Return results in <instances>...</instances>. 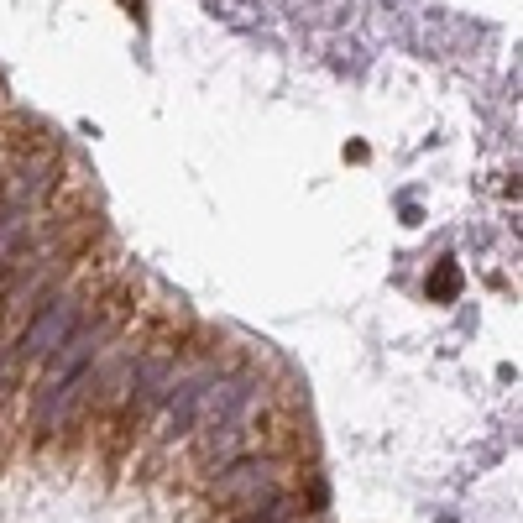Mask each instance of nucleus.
Wrapping results in <instances>:
<instances>
[{"instance_id": "nucleus-1", "label": "nucleus", "mask_w": 523, "mask_h": 523, "mask_svg": "<svg viewBox=\"0 0 523 523\" xmlns=\"http://www.w3.org/2000/svg\"><path fill=\"white\" fill-rule=\"evenodd\" d=\"M84 320V288H63V293H48V299L37 304L27 335H21V351L16 361H42L53 356L68 335H74V325Z\"/></svg>"}, {"instance_id": "nucleus-5", "label": "nucleus", "mask_w": 523, "mask_h": 523, "mask_svg": "<svg viewBox=\"0 0 523 523\" xmlns=\"http://www.w3.org/2000/svg\"><path fill=\"white\" fill-rule=\"evenodd\" d=\"M456 293H461V267L445 257L435 272H429V299H456Z\"/></svg>"}, {"instance_id": "nucleus-4", "label": "nucleus", "mask_w": 523, "mask_h": 523, "mask_svg": "<svg viewBox=\"0 0 523 523\" xmlns=\"http://www.w3.org/2000/svg\"><path fill=\"white\" fill-rule=\"evenodd\" d=\"M267 492H272V466H236V471L220 482V497L246 503V508H257Z\"/></svg>"}, {"instance_id": "nucleus-2", "label": "nucleus", "mask_w": 523, "mask_h": 523, "mask_svg": "<svg viewBox=\"0 0 523 523\" xmlns=\"http://www.w3.org/2000/svg\"><path fill=\"white\" fill-rule=\"evenodd\" d=\"M116 335V309L110 314H100L95 325H74V335L63 340V346L48 356V372H42V393L37 398H48V393H58L63 382H74L79 372H89L95 367V356L105 351V340Z\"/></svg>"}, {"instance_id": "nucleus-6", "label": "nucleus", "mask_w": 523, "mask_h": 523, "mask_svg": "<svg viewBox=\"0 0 523 523\" xmlns=\"http://www.w3.org/2000/svg\"><path fill=\"white\" fill-rule=\"evenodd\" d=\"M288 513H293L288 503H257V508H246L236 523H288Z\"/></svg>"}, {"instance_id": "nucleus-3", "label": "nucleus", "mask_w": 523, "mask_h": 523, "mask_svg": "<svg viewBox=\"0 0 523 523\" xmlns=\"http://www.w3.org/2000/svg\"><path fill=\"white\" fill-rule=\"evenodd\" d=\"M204 382H210V372H199L189 382H178V388L168 393V408L163 419H157V435H178V429H189L194 414H199V398H204Z\"/></svg>"}]
</instances>
